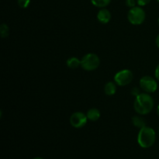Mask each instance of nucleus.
I'll return each mask as SVG.
<instances>
[{
	"label": "nucleus",
	"mask_w": 159,
	"mask_h": 159,
	"mask_svg": "<svg viewBox=\"0 0 159 159\" xmlns=\"http://www.w3.org/2000/svg\"><path fill=\"white\" fill-rule=\"evenodd\" d=\"M116 85H116L115 82H107L105 85V86H104V92H105L106 94L110 96H113L116 92V89H117Z\"/></svg>",
	"instance_id": "nucleus-10"
},
{
	"label": "nucleus",
	"mask_w": 159,
	"mask_h": 159,
	"mask_svg": "<svg viewBox=\"0 0 159 159\" xmlns=\"http://www.w3.org/2000/svg\"><path fill=\"white\" fill-rule=\"evenodd\" d=\"M157 1H158V2H159V0H157Z\"/></svg>",
	"instance_id": "nucleus-24"
},
{
	"label": "nucleus",
	"mask_w": 159,
	"mask_h": 159,
	"mask_svg": "<svg viewBox=\"0 0 159 159\" xmlns=\"http://www.w3.org/2000/svg\"><path fill=\"white\" fill-rule=\"evenodd\" d=\"M145 11L143 9L141 6H139L130 9L127 13V20L132 25H134V26L142 24L145 20Z\"/></svg>",
	"instance_id": "nucleus-4"
},
{
	"label": "nucleus",
	"mask_w": 159,
	"mask_h": 159,
	"mask_svg": "<svg viewBox=\"0 0 159 159\" xmlns=\"http://www.w3.org/2000/svg\"><path fill=\"white\" fill-rule=\"evenodd\" d=\"M87 118L86 114L80 111H77L73 113L70 116V124L75 128H82L84 126L86 125Z\"/></svg>",
	"instance_id": "nucleus-7"
},
{
	"label": "nucleus",
	"mask_w": 159,
	"mask_h": 159,
	"mask_svg": "<svg viewBox=\"0 0 159 159\" xmlns=\"http://www.w3.org/2000/svg\"><path fill=\"white\" fill-rule=\"evenodd\" d=\"M96 17H97V20L99 23H102V24H107L111 20L112 15L111 12L108 9H106V8H102L97 12Z\"/></svg>",
	"instance_id": "nucleus-8"
},
{
	"label": "nucleus",
	"mask_w": 159,
	"mask_h": 159,
	"mask_svg": "<svg viewBox=\"0 0 159 159\" xmlns=\"http://www.w3.org/2000/svg\"><path fill=\"white\" fill-rule=\"evenodd\" d=\"M157 114H158V116H159V105L158 106V107H157Z\"/></svg>",
	"instance_id": "nucleus-21"
},
{
	"label": "nucleus",
	"mask_w": 159,
	"mask_h": 159,
	"mask_svg": "<svg viewBox=\"0 0 159 159\" xmlns=\"http://www.w3.org/2000/svg\"><path fill=\"white\" fill-rule=\"evenodd\" d=\"M90 1L93 6L100 9L106 8L111 2V0H90Z\"/></svg>",
	"instance_id": "nucleus-13"
},
{
	"label": "nucleus",
	"mask_w": 159,
	"mask_h": 159,
	"mask_svg": "<svg viewBox=\"0 0 159 159\" xmlns=\"http://www.w3.org/2000/svg\"><path fill=\"white\" fill-rule=\"evenodd\" d=\"M156 140V134L152 127H145L140 129L138 135V143L143 148L152 147Z\"/></svg>",
	"instance_id": "nucleus-2"
},
{
	"label": "nucleus",
	"mask_w": 159,
	"mask_h": 159,
	"mask_svg": "<svg viewBox=\"0 0 159 159\" xmlns=\"http://www.w3.org/2000/svg\"><path fill=\"white\" fill-rule=\"evenodd\" d=\"M152 0H137V3L139 6H145L151 2Z\"/></svg>",
	"instance_id": "nucleus-17"
},
{
	"label": "nucleus",
	"mask_w": 159,
	"mask_h": 159,
	"mask_svg": "<svg viewBox=\"0 0 159 159\" xmlns=\"http://www.w3.org/2000/svg\"><path fill=\"white\" fill-rule=\"evenodd\" d=\"M141 90H140L139 88H138V87H134L133 89H132L131 90V94L133 95V96H134L135 97L136 96H138V95L141 94Z\"/></svg>",
	"instance_id": "nucleus-18"
},
{
	"label": "nucleus",
	"mask_w": 159,
	"mask_h": 159,
	"mask_svg": "<svg viewBox=\"0 0 159 159\" xmlns=\"http://www.w3.org/2000/svg\"><path fill=\"white\" fill-rule=\"evenodd\" d=\"M134 75L129 69L119 71L114 75V82L119 86H126L133 81Z\"/></svg>",
	"instance_id": "nucleus-5"
},
{
	"label": "nucleus",
	"mask_w": 159,
	"mask_h": 159,
	"mask_svg": "<svg viewBox=\"0 0 159 159\" xmlns=\"http://www.w3.org/2000/svg\"><path fill=\"white\" fill-rule=\"evenodd\" d=\"M66 65L71 69H76L81 66V60L76 57H71L67 60Z\"/></svg>",
	"instance_id": "nucleus-12"
},
{
	"label": "nucleus",
	"mask_w": 159,
	"mask_h": 159,
	"mask_svg": "<svg viewBox=\"0 0 159 159\" xmlns=\"http://www.w3.org/2000/svg\"><path fill=\"white\" fill-rule=\"evenodd\" d=\"M142 115H138V116H134L132 117V123L134 126L138 128L141 129L146 126V120L144 117H142Z\"/></svg>",
	"instance_id": "nucleus-11"
},
{
	"label": "nucleus",
	"mask_w": 159,
	"mask_h": 159,
	"mask_svg": "<svg viewBox=\"0 0 159 159\" xmlns=\"http://www.w3.org/2000/svg\"><path fill=\"white\" fill-rule=\"evenodd\" d=\"M155 43H156V46L159 48V34L157 36L156 39H155Z\"/></svg>",
	"instance_id": "nucleus-20"
},
{
	"label": "nucleus",
	"mask_w": 159,
	"mask_h": 159,
	"mask_svg": "<svg viewBox=\"0 0 159 159\" xmlns=\"http://www.w3.org/2000/svg\"><path fill=\"white\" fill-rule=\"evenodd\" d=\"M139 85L141 89L147 93H153L158 89V82L152 76H143L139 81Z\"/></svg>",
	"instance_id": "nucleus-6"
},
{
	"label": "nucleus",
	"mask_w": 159,
	"mask_h": 159,
	"mask_svg": "<svg viewBox=\"0 0 159 159\" xmlns=\"http://www.w3.org/2000/svg\"><path fill=\"white\" fill-rule=\"evenodd\" d=\"M100 65V58L94 53H88L81 59V67L88 71L97 69Z\"/></svg>",
	"instance_id": "nucleus-3"
},
{
	"label": "nucleus",
	"mask_w": 159,
	"mask_h": 159,
	"mask_svg": "<svg viewBox=\"0 0 159 159\" xmlns=\"http://www.w3.org/2000/svg\"><path fill=\"white\" fill-rule=\"evenodd\" d=\"M155 78H156L157 80L159 81V64L158 65V66L156 67V68H155Z\"/></svg>",
	"instance_id": "nucleus-19"
},
{
	"label": "nucleus",
	"mask_w": 159,
	"mask_h": 159,
	"mask_svg": "<svg viewBox=\"0 0 159 159\" xmlns=\"http://www.w3.org/2000/svg\"><path fill=\"white\" fill-rule=\"evenodd\" d=\"M154 108V99L149 93H141L135 97L134 109L139 115H147Z\"/></svg>",
	"instance_id": "nucleus-1"
},
{
	"label": "nucleus",
	"mask_w": 159,
	"mask_h": 159,
	"mask_svg": "<svg viewBox=\"0 0 159 159\" xmlns=\"http://www.w3.org/2000/svg\"><path fill=\"white\" fill-rule=\"evenodd\" d=\"M0 34H1L2 38H6L9 34V28L6 23H2L0 26Z\"/></svg>",
	"instance_id": "nucleus-14"
},
{
	"label": "nucleus",
	"mask_w": 159,
	"mask_h": 159,
	"mask_svg": "<svg viewBox=\"0 0 159 159\" xmlns=\"http://www.w3.org/2000/svg\"><path fill=\"white\" fill-rule=\"evenodd\" d=\"M86 116L89 120L97 121L100 118L101 113L97 108H91L87 111Z\"/></svg>",
	"instance_id": "nucleus-9"
},
{
	"label": "nucleus",
	"mask_w": 159,
	"mask_h": 159,
	"mask_svg": "<svg viewBox=\"0 0 159 159\" xmlns=\"http://www.w3.org/2000/svg\"><path fill=\"white\" fill-rule=\"evenodd\" d=\"M125 3L127 7H129L130 9L135 7V6H137L136 4H138L137 3V0H126Z\"/></svg>",
	"instance_id": "nucleus-16"
},
{
	"label": "nucleus",
	"mask_w": 159,
	"mask_h": 159,
	"mask_svg": "<svg viewBox=\"0 0 159 159\" xmlns=\"http://www.w3.org/2000/svg\"><path fill=\"white\" fill-rule=\"evenodd\" d=\"M33 159H43V158H40V157H36V158H33Z\"/></svg>",
	"instance_id": "nucleus-22"
},
{
	"label": "nucleus",
	"mask_w": 159,
	"mask_h": 159,
	"mask_svg": "<svg viewBox=\"0 0 159 159\" xmlns=\"http://www.w3.org/2000/svg\"><path fill=\"white\" fill-rule=\"evenodd\" d=\"M31 0H17L19 6L22 9H26L30 4Z\"/></svg>",
	"instance_id": "nucleus-15"
},
{
	"label": "nucleus",
	"mask_w": 159,
	"mask_h": 159,
	"mask_svg": "<svg viewBox=\"0 0 159 159\" xmlns=\"http://www.w3.org/2000/svg\"><path fill=\"white\" fill-rule=\"evenodd\" d=\"M158 25H159V18H158Z\"/></svg>",
	"instance_id": "nucleus-23"
}]
</instances>
